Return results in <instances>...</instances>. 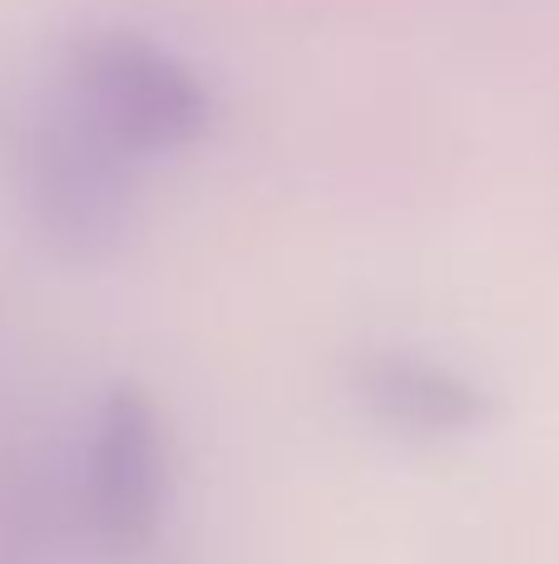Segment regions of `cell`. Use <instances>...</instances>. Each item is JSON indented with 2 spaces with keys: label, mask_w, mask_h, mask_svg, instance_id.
<instances>
[{
  "label": "cell",
  "mask_w": 559,
  "mask_h": 564,
  "mask_svg": "<svg viewBox=\"0 0 559 564\" xmlns=\"http://www.w3.org/2000/svg\"><path fill=\"white\" fill-rule=\"evenodd\" d=\"M139 159L85 115L65 85L25 124V198L45 243L69 263H99L129 238Z\"/></svg>",
  "instance_id": "cell-1"
},
{
  "label": "cell",
  "mask_w": 559,
  "mask_h": 564,
  "mask_svg": "<svg viewBox=\"0 0 559 564\" xmlns=\"http://www.w3.org/2000/svg\"><path fill=\"white\" fill-rule=\"evenodd\" d=\"M59 85L134 159L188 149L213 124V99H208L204 79L184 59L139 35L85 40Z\"/></svg>",
  "instance_id": "cell-2"
},
{
  "label": "cell",
  "mask_w": 559,
  "mask_h": 564,
  "mask_svg": "<svg viewBox=\"0 0 559 564\" xmlns=\"http://www.w3.org/2000/svg\"><path fill=\"white\" fill-rule=\"evenodd\" d=\"M168 496V436L144 387H114L95 411L79 460V525L109 560H139Z\"/></svg>",
  "instance_id": "cell-3"
},
{
  "label": "cell",
  "mask_w": 559,
  "mask_h": 564,
  "mask_svg": "<svg viewBox=\"0 0 559 564\" xmlns=\"http://www.w3.org/2000/svg\"><path fill=\"white\" fill-rule=\"evenodd\" d=\"M352 391L376 426L406 441L465 436L491 416V397L465 371L421 351H366L352 371Z\"/></svg>",
  "instance_id": "cell-4"
}]
</instances>
